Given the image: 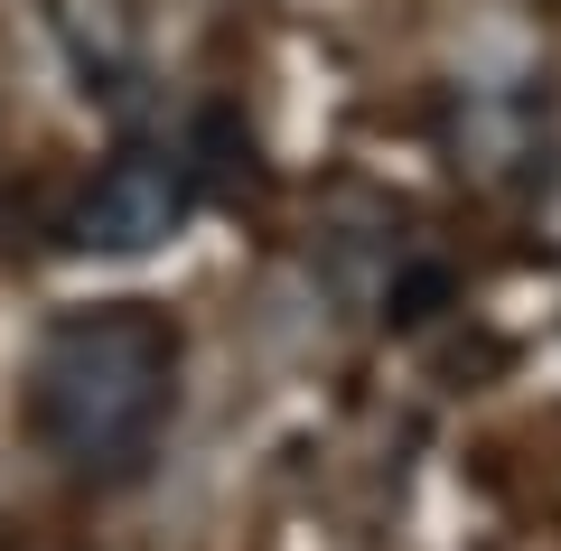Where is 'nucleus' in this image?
<instances>
[{
    "label": "nucleus",
    "mask_w": 561,
    "mask_h": 551,
    "mask_svg": "<svg viewBox=\"0 0 561 551\" xmlns=\"http://www.w3.org/2000/svg\"><path fill=\"white\" fill-rule=\"evenodd\" d=\"M187 206H197L187 150H169V140H122L94 169V187L76 197L66 243H76V253H150V243H169L187 225Z\"/></svg>",
    "instance_id": "2"
},
{
    "label": "nucleus",
    "mask_w": 561,
    "mask_h": 551,
    "mask_svg": "<svg viewBox=\"0 0 561 551\" xmlns=\"http://www.w3.org/2000/svg\"><path fill=\"white\" fill-rule=\"evenodd\" d=\"M57 10V38H66V57H76V76H84V94H103V103H122L140 84V28H131V10L122 0H47Z\"/></svg>",
    "instance_id": "3"
},
{
    "label": "nucleus",
    "mask_w": 561,
    "mask_h": 551,
    "mask_svg": "<svg viewBox=\"0 0 561 551\" xmlns=\"http://www.w3.org/2000/svg\"><path fill=\"white\" fill-rule=\"evenodd\" d=\"M179 402V328L150 299H94L38 328L20 421L66 477H131Z\"/></svg>",
    "instance_id": "1"
}]
</instances>
